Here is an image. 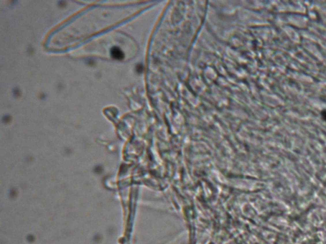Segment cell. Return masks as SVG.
Returning a JSON list of instances; mask_svg holds the SVG:
<instances>
[{"label":"cell","instance_id":"cell-1","mask_svg":"<svg viewBox=\"0 0 326 244\" xmlns=\"http://www.w3.org/2000/svg\"><path fill=\"white\" fill-rule=\"evenodd\" d=\"M112 55L113 57L117 58V59H121V58L123 57V54L122 51L117 47H114L112 48Z\"/></svg>","mask_w":326,"mask_h":244}]
</instances>
